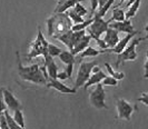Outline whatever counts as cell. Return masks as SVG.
<instances>
[{"label": "cell", "instance_id": "1", "mask_svg": "<svg viewBox=\"0 0 148 129\" xmlns=\"http://www.w3.org/2000/svg\"><path fill=\"white\" fill-rule=\"evenodd\" d=\"M16 55H17V60H18V74H19V76L22 80L29 81L32 84L45 85L46 86L48 80L44 76V74L40 69V65L35 63V65H31L28 67H25V66H22L20 57H19V53L17 51Z\"/></svg>", "mask_w": 148, "mask_h": 129}, {"label": "cell", "instance_id": "2", "mask_svg": "<svg viewBox=\"0 0 148 129\" xmlns=\"http://www.w3.org/2000/svg\"><path fill=\"white\" fill-rule=\"evenodd\" d=\"M73 21L68 17L66 12L56 14L55 16L47 19V27H48V35L56 38L57 36L62 35L67 31L71 30Z\"/></svg>", "mask_w": 148, "mask_h": 129}, {"label": "cell", "instance_id": "3", "mask_svg": "<svg viewBox=\"0 0 148 129\" xmlns=\"http://www.w3.org/2000/svg\"><path fill=\"white\" fill-rule=\"evenodd\" d=\"M48 44H49V42L45 39L44 35H42V32H41V29H40V27H38L37 38L30 44L29 53H28L27 58L30 60V59H32V58L39 57V56H42V57H44L45 55L48 53V50H47Z\"/></svg>", "mask_w": 148, "mask_h": 129}, {"label": "cell", "instance_id": "4", "mask_svg": "<svg viewBox=\"0 0 148 129\" xmlns=\"http://www.w3.org/2000/svg\"><path fill=\"white\" fill-rule=\"evenodd\" d=\"M140 41H143V38H140V37H137V38L134 37V38L129 41V44L127 45L126 48H125L120 53H118L117 62H116V66H117V67L120 66V63H123V62H125V61L136 60V58H137L136 47L140 44Z\"/></svg>", "mask_w": 148, "mask_h": 129}, {"label": "cell", "instance_id": "5", "mask_svg": "<svg viewBox=\"0 0 148 129\" xmlns=\"http://www.w3.org/2000/svg\"><path fill=\"white\" fill-rule=\"evenodd\" d=\"M111 23V19L109 20H104V18H99V17H94V21L87 27L88 33L90 35L91 39L97 40L101 36H104L106 30L109 28V23Z\"/></svg>", "mask_w": 148, "mask_h": 129}, {"label": "cell", "instance_id": "6", "mask_svg": "<svg viewBox=\"0 0 148 129\" xmlns=\"http://www.w3.org/2000/svg\"><path fill=\"white\" fill-rule=\"evenodd\" d=\"M96 65V61H80L76 83H75V89H78L79 87H84V85L86 84V81L88 80L91 75V70Z\"/></svg>", "mask_w": 148, "mask_h": 129}, {"label": "cell", "instance_id": "7", "mask_svg": "<svg viewBox=\"0 0 148 129\" xmlns=\"http://www.w3.org/2000/svg\"><path fill=\"white\" fill-rule=\"evenodd\" d=\"M106 99V91L101 83L96 85V88L89 94V101L90 105L97 109H107L108 106L105 102Z\"/></svg>", "mask_w": 148, "mask_h": 129}, {"label": "cell", "instance_id": "8", "mask_svg": "<svg viewBox=\"0 0 148 129\" xmlns=\"http://www.w3.org/2000/svg\"><path fill=\"white\" fill-rule=\"evenodd\" d=\"M116 107H117V114H118L119 119L130 121L132 114L134 111L133 104H130L129 101H127L125 99H118L116 102Z\"/></svg>", "mask_w": 148, "mask_h": 129}, {"label": "cell", "instance_id": "9", "mask_svg": "<svg viewBox=\"0 0 148 129\" xmlns=\"http://www.w3.org/2000/svg\"><path fill=\"white\" fill-rule=\"evenodd\" d=\"M2 95H3V101L6 104V107H8V109L15 111L17 109L22 108L20 101L16 98L14 94L10 90H8L7 88H2Z\"/></svg>", "mask_w": 148, "mask_h": 129}, {"label": "cell", "instance_id": "10", "mask_svg": "<svg viewBox=\"0 0 148 129\" xmlns=\"http://www.w3.org/2000/svg\"><path fill=\"white\" fill-rule=\"evenodd\" d=\"M137 33H140V32H138V31H134L132 33H127V36H125L123 39H119L118 44L115 46L112 49H104V53H120L125 48L127 47V45L129 44V41L134 38V37H136V35Z\"/></svg>", "mask_w": 148, "mask_h": 129}, {"label": "cell", "instance_id": "11", "mask_svg": "<svg viewBox=\"0 0 148 129\" xmlns=\"http://www.w3.org/2000/svg\"><path fill=\"white\" fill-rule=\"evenodd\" d=\"M104 40L106 46H107V49H112L115 46L118 44L119 41V36H118V31L114 28L109 27L106 32L104 33Z\"/></svg>", "mask_w": 148, "mask_h": 129}, {"label": "cell", "instance_id": "12", "mask_svg": "<svg viewBox=\"0 0 148 129\" xmlns=\"http://www.w3.org/2000/svg\"><path fill=\"white\" fill-rule=\"evenodd\" d=\"M48 88H53L57 91H59L61 94H76L77 89L75 88H70L66 85H64L58 79H48V83L46 85Z\"/></svg>", "mask_w": 148, "mask_h": 129}, {"label": "cell", "instance_id": "13", "mask_svg": "<svg viewBox=\"0 0 148 129\" xmlns=\"http://www.w3.org/2000/svg\"><path fill=\"white\" fill-rule=\"evenodd\" d=\"M109 27L116 29L118 32L121 31V32H126V33H132L135 31L130 19H125L123 21H112L109 23Z\"/></svg>", "mask_w": 148, "mask_h": 129}, {"label": "cell", "instance_id": "14", "mask_svg": "<svg viewBox=\"0 0 148 129\" xmlns=\"http://www.w3.org/2000/svg\"><path fill=\"white\" fill-rule=\"evenodd\" d=\"M90 40H91L90 35H85L82 38H80L76 44H75L74 48H73V50H71V53L76 56V55H78V53H80L82 51H84V50L89 46Z\"/></svg>", "mask_w": 148, "mask_h": 129}, {"label": "cell", "instance_id": "15", "mask_svg": "<svg viewBox=\"0 0 148 129\" xmlns=\"http://www.w3.org/2000/svg\"><path fill=\"white\" fill-rule=\"evenodd\" d=\"M105 77H106V75H105V72L101 69L99 71L95 72V74H91L90 77H89V79L86 81V84L84 85V88L87 89V88L91 87V86H96L97 84H99V83L103 81V79H104Z\"/></svg>", "mask_w": 148, "mask_h": 129}, {"label": "cell", "instance_id": "16", "mask_svg": "<svg viewBox=\"0 0 148 129\" xmlns=\"http://www.w3.org/2000/svg\"><path fill=\"white\" fill-rule=\"evenodd\" d=\"M84 0H66V1H64L62 3H59V5H57V7L55 8V14H62V12H66L68 11L69 9H71V8L74 7L76 3H78V2H82Z\"/></svg>", "mask_w": 148, "mask_h": 129}, {"label": "cell", "instance_id": "17", "mask_svg": "<svg viewBox=\"0 0 148 129\" xmlns=\"http://www.w3.org/2000/svg\"><path fill=\"white\" fill-rule=\"evenodd\" d=\"M111 23L112 21H123L125 20V9L118 6H115L112 8V17L110 18Z\"/></svg>", "mask_w": 148, "mask_h": 129}, {"label": "cell", "instance_id": "18", "mask_svg": "<svg viewBox=\"0 0 148 129\" xmlns=\"http://www.w3.org/2000/svg\"><path fill=\"white\" fill-rule=\"evenodd\" d=\"M71 33H73V30H69L65 32V33H62V35H59V36H57L56 39H58L60 40L64 45L66 46L67 48L69 49V51H71V49H73V44H71Z\"/></svg>", "mask_w": 148, "mask_h": 129}, {"label": "cell", "instance_id": "19", "mask_svg": "<svg viewBox=\"0 0 148 129\" xmlns=\"http://www.w3.org/2000/svg\"><path fill=\"white\" fill-rule=\"evenodd\" d=\"M140 3H141V0H136L135 2H133L129 6V8L127 9L126 12H125V18L126 19H132V18H134L136 16V14H137L139 7H140Z\"/></svg>", "mask_w": 148, "mask_h": 129}, {"label": "cell", "instance_id": "20", "mask_svg": "<svg viewBox=\"0 0 148 129\" xmlns=\"http://www.w3.org/2000/svg\"><path fill=\"white\" fill-rule=\"evenodd\" d=\"M58 57L65 65H70V63L75 65V55L69 50H62Z\"/></svg>", "mask_w": 148, "mask_h": 129}, {"label": "cell", "instance_id": "21", "mask_svg": "<svg viewBox=\"0 0 148 129\" xmlns=\"http://www.w3.org/2000/svg\"><path fill=\"white\" fill-rule=\"evenodd\" d=\"M100 53H104V50L103 49H100V50H97L95 48H92V47H87L84 51L80 53V56H82V58H85V57H96L98 55H100Z\"/></svg>", "mask_w": 148, "mask_h": 129}, {"label": "cell", "instance_id": "22", "mask_svg": "<svg viewBox=\"0 0 148 129\" xmlns=\"http://www.w3.org/2000/svg\"><path fill=\"white\" fill-rule=\"evenodd\" d=\"M114 2H115V0H108L103 7L98 8V11H97V14H96V17L104 18L105 15L107 14V11H108V10L111 8V6L114 5Z\"/></svg>", "mask_w": 148, "mask_h": 129}, {"label": "cell", "instance_id": "23", "mask_svg": "<svg viewBox=\"0 0 148 129\" xmlns=\"http://www.w3.org/2000/svg\"><path fill=\"white\" fill-rule=\"evenodd\" d=\"M3 115H5V117H6V120H7V124L10 129H25V128H21V127L15 121L14 117L9 114V111H8L7 109L3 111Z\"/></svg>", "mask_w": 148, "mask_h": 129}, {"label": "cell", "instance_id": "24", "mask_svg": "<svg viewBox=\"0 0 148 129\" xmlns=\"http://www.w3.org/2000/svg\"><path fill=\"white\" fill-rule=\"evenodd\" d=\"M105 67H106V69H107V71L109 72V76L114 77L115 79H117V80H121V79H124V78H125V74H124V72H121V71H115V70L112 69V67H111L108 62H106V63H105Z\"/></svg>", "mask_w": 148, "mask_h": 129}, {"label": "cell", "instance_id": "25", "mask_svg": "<svg viewBox=\"0 0 148 129\" xmlns=\"http://www.w3.org/2000/svg\"><path fill=\"white\" fill-rule=\"evenodd\" d=\"M66 14L68 15V17L70 18V20L73 21V23H74V25H76V23H84V21H85L84 17L79 16L78 14H76L73 9H69L68 11H66Z\"/></svg>", "mask_w": 148, "mask_h": 129}, {"label": "cell", "instance_id": "26", "mask_svg": "<svg viewBox=\"0 0 148 129\" xmlns=\"http://www.w3.org/2000/svg\"><path fill=\"white\" fill-rule=\"evenodd\" d=\"M14 119L21 128H25V119H23V114H22L21 109H17L14 111Z\"/></svg>", "mask_w": 148, "mask_h": 129}, {"label": "cell", "instance_id": "27", "mask_svg": "<svg viewBox=\"0 0 148 129\" xmlns=\"http://www.w3.org/2000/svg\"><path fill=\"white\" fill-rule=\"evenodd\" d=\"M48 53L51 56V57H58L60 55V53L62 51V49H60L59 47H57L56 45H52V44H48Z\"/></svg>", "mask_w": 148, "mask_h": 129}, {"label": "cell", "instance_id": "28", "mask_svg": "<svg viewBox=\"0 0 148 129\" xmlns=\"http://www.w3.org/2000/svg\"><path fill=\"white\" fill-rule=\"evenodd\" d=\"M73 10H74L76 14H78L79 16H82V17H84V16H86L87 14H88V11H87V9H86V7H84L80 2H78V3H76L74 7L71 8Z\"/></svg>", "mask_w": 148, "mask_h": 129}, {"label": "cell", "instance_id": "29", "mask_svg": "<svg viewBox=\"0 0 148 129\" xmlns=\"http://www.w3.org/2000/svg\"><path fill=\"white\" fill-rule=\"evenodd\" d=\"M101 85H103V86H117V85H118V80L115 79L114 77H111V76H106L104 79H103Z\"/></svg>", "mask_w": 148, "mask_h": 129}, {"label": "cell", "instance_id": "30", "mask_svg": "<svg viewBox=\"0 0 148 129\" xmlns=\"http://www.w3.org/2000/svg\"><path fill=\"white\" fill-rule=\"evenodd\" d=\"M0 129H10L9 126H8L7 120H6V117H5L3 113L0 116Z\"/></svg>", "mask_w": 148, "mask_h": 129}, {"label": "cell", "instance_id": "31", "mask_svg": "<svg viewBox=\"0 0 148 129\" xmlns=\"http://www.w3.org/2000/svg\"><path fill=\"white\" fill-rule=\"evenodd\" d=\"M6 110V104L3 101V95H2V88L0 89V114H2Z\"/></svg>", "mask_w": 148, "mask_h": 129}, {"label": "cell", "instance_id": "32", "mask_svg": "<svg viewBox=\"0 0 148 129\" xmlns=\"http://www.w3.org/2000/svg\"><path fill=\"white\" fill-rule=\"evenodd\" d=\"M137 100L140 101V102H143V104H145L146 106H148V92H143L141 96L137 99Z\"/></svg>", "mask_w": 148, "mask_h": 129}, {"label": "cell", "instance_id": "33", "mask_svg": "<svg viewBox=\"0 0 148 129\" xmlns=\"http://www.w3.org/2000/svg\"><path fill=\"white\" fill-rule=\"evenodd\" d=\"M90 5H91V15H94V12L99 8V2L98 0H90Z\"/></svg>", "mask_w": 148, "mask_h": 129}, {"label": "cell", "instance_id": "34", "mask_svg": "<svg viewBox=\"0 0 148 129\" xmlns=\"http://www.w3.org/2000/svg\"><path fill=\"white\" fill-rule=\"evenodd\" d=\"M73 70H74V63H70V65H66V68H65V71L67 72L68 77L70 78L71 75H73Z\"/></svg>", "mask_w": 148, "mask_h": 129}, {"label": "cell", "instance_id": "35", "mask_svg": "<svg viewBox=\"0 0 148 129\" xmlns=\"http://www.w3.org/2000/svg\"><path fill=\"white\" fill-rule=\"evenodd\" d=\"M69 77L67 75V72L64 70V71H59L58 72V75H57V79L58 80H65V79H68Z\"/></svg>", "mask_w": 148, "mask_h": 129}, {"label": "cell", "instance_id": "36", "mask_svg": "<svg viewBox=\"0 0 148 129\" xmlns=\"http://www.w3.org/2000/svg\"><path fill=\"white\" fill-rule=\"evenodd\" d=\"M144 69H145L146 72H148V50L146 51V62L144 65Z\"/></svg>", "mask_w": 148, "mask_h": 129}, {"label": "cell", "instance_id": "37", "mask_svg": "<svg viewBox=\"0 0 148 129\" xmlns=\"http://www.w3.org/2000/svg\"><path fill=\"white\" fill-rule=\"evenodd\" d=\"M145 30H146V36H145V37H143V41H144V40H147L148 39V20H147V25H146Z\"/></svg>", "mask_w": 148, "mask_h": 129}, {"label": "cell", "instance_id": "38", "mask_svg": "<svg viewBox=\"0 0 148 129\" xmlns=\"http://www.w3.org/2000/svg\"><path fill=\"white\" fill-rule=\"evenodd\" d=\"M107 1H108V0H98V2H99V8L103 7V6H104Z\"/></svg>", "mask_w": 148, "mask_h": 129}, {"label": "cell", "instance_id": "39", "mask_svg": "<svg viewBox=\"0 0 148 129\" xmlns=\"http://www.w3.org/2000/svg\"><path fill=\"white\" fill-rule=\"evenodd\" d=\"M135 1H136V0H129V1L126 3V6H125V9H128V8H129V6H130L133 2H135Z\"/></svg>", "mask_w": 148, "mask_h": 129}, {"label": "cell", "instance_id": "40", "mask_svg": "<svg viewBox=\"0 0 148 129\" xmlns=\"http://www.w3.org/2000/svg\"><path fill=\"white\" fill-rule=\"evenodd\" d=\"M125 1H126V0H120V3H119V5H117V6H118V7H120V5H121V3H124Z\"/></svg>", "mask_w": 148, "mask_h": 129}, {"label": "cell", "instance_id": "41", "mask_svg": "<svg viewBox=\"0 0 148 129\" xmlns=\"http://www.w3.org/2000/svg\"><path fill=\"white\" fill-rule=\"evenodd\" d=\"M57 1H58V3H57V5H59V3H62V2H64V1H66V0H57Z\"/></svg>", "mask_w": 148, "mask_h": 129}, {"label": "cell", "instance_id": "42", "mask_svg": "<svg viewBox=\"0 0 148 129\" xmlns=\"http://www.w3.org/2000/svg\"><path fill=\"white\" fill-rule=\"evenodd\" d=\"M144 77H145V78H148V72H145V76Z\"/></svg>", "mask_w": 148, "mask_h": 129}, {"label": "cell", "instance_id": "43", "mask_svg": "<svg viewBox=\"0 0 148 129\" xmlns=\"http://www.w3.org/2000/svg\"><path fill=\"white\" fill-rule=\"evenodd\" d=\"M0 116H1V114H0Z\"/></svg>", "mask_w": 148, "mask_h": 129}]
</instances>
